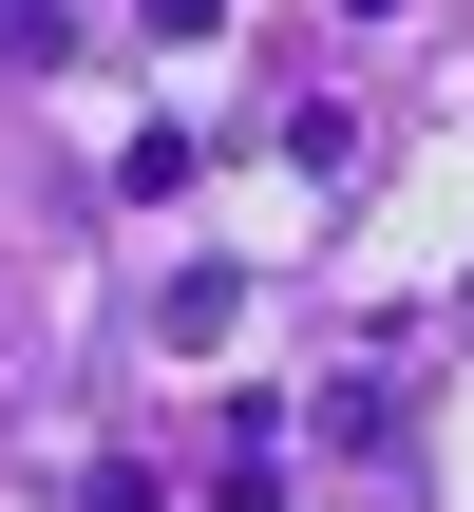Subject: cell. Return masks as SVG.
I'll return each mask as SVG.
<instances>
[{"mask_svg": "<svg viewBox=\"0 0 474 512\" xmlns=\"http://www.w3.org/2000/svg\"><path fill=\"white\" fill-rule=\"evenodd\" d=\"M152 323H171V361H209V342H228V323H247V285H228V266H190V285H171V304H152Z\"/></svg>", "mask_w": 474, "mask_h": 512, "instance_id": "6da1fadb", "label": "cell"}]
</instances>
